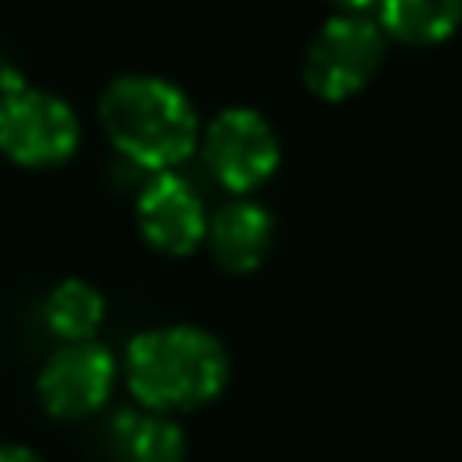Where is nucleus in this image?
<instances>
[{"label": "nucleus", "mask_w": 462, "mask_h": 462, "mask_svg": "<svg viewBox=\"0 0 462 462\" xmlns=\"http://www.w3.org/2000/svg\"><path fill=\"white\" fill-rule=\"evenodd\" d=\"M116 383V361L101 343L76 339L40 372V401L58 419H79L105 404Z\"/></svg>", "instance_id": "423d86ee"}, {"label": "nucleus", "mask_w": 462, "mask_h": 462, "mask_svg": "<svg viewBox=\"0 0 462 462\" xmlns=\"http://www.w3.org/2000/svg\"><path fill=\"white\" fill-rule=\"evenodd\" d=\"M271 217L256 202H231L209 224V245L220 267L227 271H253L271 249Z\"/></svg>", "instance_id": "6e6552de"}, {"label": "nucleus", "mask_w": 462, "mask_h": 462, "mask_svg": "<svg viewBox=\"0 0 462 462\" xmlns=\"http://www.w3.org/2000/svg\"><path fill=\"white\" fill-rule=\"evenodd\" d=\"M137 224H141V235L159 253H173V256L191 253L209 231L202 199L177 173H159L144 184L137 199Z\"/></svg>", "instance_id": "0eeeda50"}, {"label": "nucleus", "mask_w": 462, "mask_h": 462, "mask_svg": "<svg viewBox=\"0 0 462 462\" xmlns=\"http://www.w3.org/2000/svg\"><path fill=\"white\" fill-rule=\"evenodd\" d=\"M231 361L224 346L191 325L141 332L126 350L130 390L144 408H195L213 401L227 383Z\"/></svg>", "instance_id": "f03ea898"}, {"label": "nucleus", "mask_w": 462, "mask_h": 462, "mask_svg": "<svg viewBox=\"0 0 462 462\" xmlns=\"http://www.w3.org/2000/svg\"><path fill=\"white\" fill-rule=\"evenodd\" d=\"M206 166L231 191L263 184L278 166V137L271 123L253 108H227L206 130Z\"/></svg>", "instance_id": "39448f33"}, {"label": "nucleus", "mask_w": 462, "mask_h": 462, "mask_svg": "<svg viewBox=\"0 0 462 462\" xmlns=\"http://www.w3.org/2000/svg\"><path fill=\"white\" fill-rule=\"evenodd\" d=\"M116 448L126 462H180L184 433L162 411H119L112 422Z\"/></svg>", "instance_id": "1a4fd4ad"}, {"label": "nucleus", "mask_w": 462, "mask_h": 462, "mask_svg": "<svg viewBox=\"0 0 462 462\" xmlns=\"http://www.w3.org/2000/svg\"><path fill=\"white\" fill-rule=\"evenodd\" d=\"M379 58H383L379 29L365 18L343 14V18H332L314 36L303 72L314 94L339 101L372 79V72L379 69Z\"/></svg>", "instance_id": "20e7f679"}, {"label": "nucleus", "mask_w": 462, "mask_h": 462, "mask_svg": "<svg viewBox=\"0 0 462 462\" xmlns=\"http://www.w3.org/2000/svg\"><path fill=\"white\" fill-rule=\"evenodd\" d=\"M332 4H339L343 11H361V7H368V4H375V0H332Z\"/></svg>", "instance_id": "4468645a"}, {"label": "nucleus", "mask_w": 462, "mask_h": 462, "mask_svg": "<svg viewBox=\"0 0 462 462\" xmlns=\"http://www.w3.org/2000/svg\"><path fill=\"white\" fill-rule=\"evenodd\" d=\"M0 462H40L32 451H25V448H14V444H4L0 448Z\"/></svg>", "instance_id": "ddd939ff"}, {"label": "nucleus", "mask_w": 462, "mask_h": 462, "mask_svg": "<svg viewBox=\"0 0 462 462\" xmlns=\"http://www.w3.org/2000/svg\"><path fill=\"white\" fill-rule=\"evenodd\" d=\"M43 318L51 325V332H58L61 339L76 343V339H90V332L101 325L105 318V300L94 285L87 282H61L43 307Z\"/></svg>", "instance_id": "9b49d317"}, {"label": "nucleus", "mask_w": 462, "mask_h": 462, "mask_svg": "<svg viewBox=\"0 0 462 462\" xmlns=\"http://www.w3.org/2000/svg\"><path fill=\"white\" fill-rule=\"evenodd\" d=\"M108 141L144 170H170L191 155L199 119L180 87L159 76H123L101 97Z\"/></svg>", "instance_id": "f257e3e1"}, {"label": "nucleus", "mask_w": 462, "mask_h": 462, "mask_svg": "<svg viewBox=\"0 0 462 462\" xmlns=\"http://www.w3.org/2000/svg\"><path fill=\"white\" fill-rule=\"evenodd\" d=\"M462 22V0H383V25L404 43H437Z\"/></svg>", "instance_id": "9d476101"}, {"label": "nucleus", "mask_w": 462, "mask_h": 462, "mask_svg": "<svg viewBox=\"0 0 462 462\" xmlns=\"http://www.w3.org/2000/svg\"><path fill=\"white\" fill-rule=\"evenodd\" d=\"M18 87H22V76H18V72L0 58V101H4L11 90H18Z\"/></svg>", "instance_id": "f8f14e48"}, {"label": "nucleus", "mask_w": 462, "mask_h": 462, "mask_svg": "<svg viewBox=\"0 0 462 462\" xmlns=\"http://www.w3.org/2000/svg\"><path fill=\"white\" fill-rule=\"evenodd\" d=\"M79 144L76 112L36 87H18L0 101V148L22 166L65 162Z\"/></svg>", "instance_id": "7ed1b4c3"}]
</instances>
